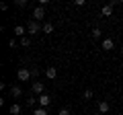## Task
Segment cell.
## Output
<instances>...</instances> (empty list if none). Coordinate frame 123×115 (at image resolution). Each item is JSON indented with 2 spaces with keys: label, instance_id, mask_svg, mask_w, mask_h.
Masks as SVG:
<instances>
[{
  "label": "cell",
  "instance_id": "obj_8",
  "mask_svg": "<svg viewBox=\"0 0 123 115\" xmlns=\"http://www.w3.org/2000/svg\"><path fill=\"white\" fill-rule=\"evenodd\" d=\"M98 111H101V113H109L111 111V103L109 101H101L98 103Z\"/></svg>",
  "mask_w": 123,
  "mask_h": 115
},
{
  "label": "cell",
  "instance_id": "obj_5",
  "mask_svg": "<svg viewBox=\"0 0 123 115\" xmlns=\"http://www.w3.org/2000/svg\"><path fill=\"white\" fill-rule=\"evenodd\" d=\"M12 33H14L17 37H21V39H23V37H27V27H25V25H17Z\"/></svg>",
  "mask_w": 123,
  "mask_h": 115
},
{
  "label": "cell",
  "instance_id": "obj_9",
  "mask_svg": "<svg viewBox=\"0 0 123 115\" xmlns=\"http://www.w3.org/2000/svg\"><path fill=\"white\" fill-rule=\"evenodd\" d=\"M10 95H12V97H21V95H23V89L18 86V84H12V86H10Z\"/></svg>",
  "mask_w": 123,
  "mask_h": 115
},
{
  "label": "cell",
  "instance_id": "obj_18",
  "mask_svg": "<svg viewBox=\"0 0 123 115\" xmlns=\"http://www.w3.org/2000/svg\"><path fill=\"white\" fill-rule=\"evenodd\" d=\"M27 103H29V107H35V105H39V103H37V99H33V97H31V99H27Z\"/></svg>",
  "mask_w": 123,
  "mask_h": 115
},
{
  "label": "cell",
  "instance_id": "obj_7",
  "mask_svg": "<svg viewBox=\"0 0 123 115\" xmlns=\"http://www.w3.org/2000/svg\"><path fill=\"white\" fill-rule=\"evenodd\" d=\"M43 90H45L43 82H33V93H35L37 97H41V95H43Z\"/></svg>",
  "mask_w": 123,
  "mask_h": 115
},
{
  "label": "cell",
  "instance_id": "obj_20",
  "mask_svg": "<svg viewBox=\"0 0 123 115\" xmlns=\"http://www.w3.org/2000/svg\"><path fill=\"white\" fill-rule=\"evenodd\" d=\"M17 6H21V8H23V6H27V0H17Z\"/></svg>",
  "mask_w": 123,
  "mask_h": 115
},
{
  "label": "cell",
  "instance_id": "obj_22",
  "mask_svg": "<svg viewBox=\"0 0 123 115\" xmlns=\"http://www.w3.org/2000/svg\"><path fill=\"white\" fill-rule=\"evenodd\" d=\"M8 45H10V47H17V39H14V37H12V39L8 41Z\"/></svg>",
  "mask_w": 123,
  "mask_h": 115
},
{
  "label": "cell",
  "instance_id": "obj_6",
  "mask_svg": "<svg viewBox=\"0 0 123 115\" xmlns=\"http://www.w3.org/2000/svg\"><path fill=\"white\" fill-rule=\"evenodd\" d=\"M55 76H57V68H55V66H47V68H45V78L53 80Z\"/></svg>",
  "mask_w": 123,
  "mask_h": 115
},
{
  "label": "cell",
  "instance_id": "obj_2",
  "mask_svg": "<svg viewBox=\"0 0 123 115\" xmlns=\"http://www.w3.org/2000/svg\"><path fill=\"white\" fill-rule=\"evenodd\" d=\"M31 76H33V72H31L29 68H18V72H17V78L21 80V82H27Z\"/></svg>",
  "mask_w": 123,
  "mask_h": 115
},
{
  "label": "cell",
  "instance_id": "obj_3",
  "mask_svg": "<svg viewBox=\"0 0 123 115\" xmlns=\"http://www.w3.org/2000/svg\"><path fill=\"white\" fill-rule=\"evenodd\" d=\"M37 103H39V107H43V109H47L49 103H51V97H49L47 93H43L41 97H37Z\"/></svg>",
  "mask_w": 123,
  "mask_h": 115
},
{
  "label": "cell",
  "instance_id": "obj_12",
  "mask_svg": "<svg viewBox=\"0 0 123 115\" xmlns=\"http://www.w3.org/2000/svg\"><path fill=\"white\" fill-rule=\"evenodd\" d=\"M41 33H45V35L53 33V25H51V23H43V27H41Z\"/></svg>",
  "mask_w": 123,
  "mask_h": 115
},
{
  "label": "cell",
  "instance_id": "obj_13",
  "mask_svg": "<svg viewBox=\"0 0 123 115\" xmlns=\"http://www.w3.org/2000/svg\"><path fill=\"white\" fill-rule=\"evenodd\" d=\"M8 113H10V115H18V113H21V105H17V103H12V105L8 107Z\"/></svg>",
  "mask_w": 123,
  "mask_h": 115
},
{
  "label": "cell",
  "instance_id": "obj_14",
  "mask_svg": "<svg viewBox=\"0 0 123 115\" xmlns=\"http://www.w3.org/2000/svg\"><path fill=\"white\" fill-rule=\"evenodd\" d=\"M101 35H103V31L98 29V27H94V29H92V39H98Z\"/></svg>",
  "mask_w": 123,
  "mask_h": 115
},
{
  "label": "cell",
  "instance_id": "obj_4",
  "mask_svg": "<svg viewBox=\"0 0 123 115\" xmlns=\"http://www.w3.org/2000/svg\"><path fill=\"white\" fill-rule=\"evenodd\" d=\"M43 19H45V8L43 6H37V8L33 10V21L39 23V21H43Z\"/></svg>",
  "mask_w": 123,
  "mask_h": 115
},
{
  "label": "cell",
  "instance_id": "obj_11",
  "mask_svg": "<svg viewBox=\"0 0 123 115\" xmlns=\"http://www.w3.org/2000/svg\"><path fill=\"white\" fill-rule=\"evenodd\" d=\"M103 49H107V51H111V49L115 47V43H113V39H103Z\"/></svg>",
  "mask_w": 123,
  "mask_h": 115
},
{
  "label": "cell",
  "instance_id": "obj_19",
  "mask_svg": "<svg viewBox=\"0 0 123 115\" xmlns=\"http://www.w3.org/2000/svg\"><path fill=\"white\" fill-rule=\"evenodd\" d=\"M84 4H86L84 0H74V6H84Z\"/></svg>",
  "mask_w": 123,
  "mask_h": 115
},
{
  "label": "cell",
  "instance_id": "obj_17",
  "mask_svg": "<svg viewBox=\"0 0 123 115\" xmlns=\"http://www.w3.org/2000/svg\"><path fill=\"white\" fill-rule=\"evenodd\" d=\"M29 43H31L29 37H23V39H21V45H23V47H29Z\"/></svg>",
  "mask_w": 123,
  "mask_h": 115
},
{
  "label": "cell",
  "instance_id": "obj_21",
  "mask_svg": "<svg viewBox=\"0 0 123 115\" xmlns=\"http://www.w3.org/2000/svg\"><path fill=\"white\" fill-rule=\"evenodd\" d=\"M57 115H70V109H60V113Z\"/></svg>",
  "mask_w": 123,
  "mask_h": 115
},
{
  "label": "cell",
  "instance_id": "obj_15",
  "mask_svg": "<svg viewBox=\"0 0 123 115\" xmlns=\"http://www.w3.org/2000/svg\"><path fill=\"white\" fill-rule=\"evenodd\" d=\"M33 115H47V109H43V107H37V109L33 111Z\"/></svg>",
  "mask_w": 123,
  "mask_h": 115
},
{
  "label": "cell",
  "instance_id": "obj_1",
  "mask_svg": "<svg viewBox=\"0 0 123 115\" xmlns=\"http://www.w3.org/2000/svg\"><path fill=\"white\" fill-rule=\"evenodd\" d=\"M41 27H43V25H39L37 21H33V19H31V21L27 23V33H29V35H37V33L41 31Z\"/></svg>",
  "mask_w": 123,
  "mask_h": 115
},
{
  "label": "cell",
  "instance_id": "obj_16",
  "mask_svg": "<svg viewBox=\"0 0 123 115\" xmlns=\"http://www.w3.org/2000/svg\"><path fill=\"white\" fill-rule=\"evenodd\" d=\"M92 97H94V93H92L90 89H86V90H84V99H86V101H90Z\"/></svg>",
  "mask_w": 123,
  "mask_h": 115
},
{
  "label": "cell",
  "instance_id": "obj_10",
  "mask_svg": "<svg viewBox=\"0 0 123 115\" xmlns=\"http://www.w3.org/2000/svg\"><path fill=\"white\" fill-rule=\"evenodd\" d=\"M101 13H103V17H111L113 14V4H105L101 8Z\"/></svg>",
  "mask_w": 123,
  "mask_h": 115
}]
</instances>
